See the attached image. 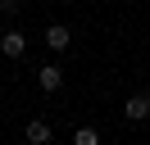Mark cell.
Masks as SVG:
<instances>
[{"instance_id":"cell-1","label":"cell","mask_w":150,"mask_h":145,"mask_svg":"<svg viewBox=\"0 0 150 145\" xmlns=\"http://www.w3.org/2000/svg\"><path fill=\"white\" fill-rule=\"evenodd\" d=\"M123 113H127V122H146V118H150V91L127 95V100H123Z\"/></svg>"},{"instance_id":"cell-2","label":"cell","mask_w":150,"mask_h":145,"mask_svg":"<svg viewBox=\"0 0 150 145\" xmlns=\"http://www.w3.org/2000/svg\"><path fill=\"white\" fill-rule=\"evenodd\" d=\"M0 54H5V59H23V54H28V36H23L18 27H9V32L0 36Z\"/></svg>"},{"instance_id":"cell-3","label":"cell","mask_w":150,"mask_h":145,"mask_svg":"<svg viewBox=\"0 0 150 145\" xmlns=\"http://www.w3.org/2000/svg\"><path fill=\"white\" fill-rule=\"evenodd\" d=\"M37 86L46 91V95H55V91L64 86V68H59V63H46V68H37Z\"/></svg>"},{"instance_id":"cell-4","label":"cell","mask_w":150,"mask_h":145,"mask_svg":"<svg viewBox=\"0 0 150 145\" xmlns=\"http://www.w3.org/2000/svg\"><path fill=\"white\" fill-rule=\"evenodd\" d=\"M46 45H50L55 54H64L68 45H73V32H68L64 23H50V27H46Z\"/></svg>"},{"instance_id":"cell-5","label":"cell","mask_w":150,"mask_h":145,"mask_svg":"<svg viewBox=\"0 0 150 145\" xmlns=\"http://www.w3.org/2000/svg\"><path fill=\"white\" fill-rule=\"evenodd\" d=\"M23 136H28V145H50V122H46V118H32Z\"/></svg>"},{"instance_id":"cell-6","label":"cell","mask_w":150,"mask_h":145,"mask_svg":"<svg viewBox=\"0 0 150 145\" xmlns=\"http://www.w3.org/2000/svg\"><path fill=\"white\" fill-rule=\"evenodd\" d=\"M73 145H100V132H96V127H77V132H73Z\"/></svg>"},{"instance_id":"cell-7","label":"cell","mask_w":150,"mask_h":145,"mask_svg":"<svg viewBox=\"0 0 150 145\" xmlns=\"http://www.w3.org/2000/svg\"><path fill=\"white\" fill-rule=\"evenodd\" d=\"M0 9L5 14H18V0H0Z\"/></svg>"}]
</instances>
